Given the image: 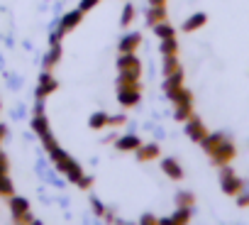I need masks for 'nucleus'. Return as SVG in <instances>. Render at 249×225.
Wrapping results in <instances>:
<instances>
[{"instance_id": "4468645a", "label": "nucleus", "mask_w": 249, "mask_h": 225, "mask_svg": "<svg viewBox=\"0 0 249 225\" xmlns=\"http://www.w3.org/2000/svg\"><path fill=\"white\" fill-rule=\"evenodd\" d=\"M161 18H164V8H161V5H157V8H152V10L147 13V20H149L152 25H157Z\"/></svg>"}, {"instance_id": "aec40b11", "label": "nucleus", "mask_w": 249, "mask_h": 225, "mask_svg": "<svg viewBox=\"0 0 249 225\" xmlns=\"http://www.w3.org/2000/svg\"><path fill=\"white\" fill-rule=\"evenodd\" d=\"M135 18V8L132 5H127L124 8V15H122V25H130V20Z\"/></svg>"}, {"instance_id": "20e7f679", "label": "nucleus", "mask_w": 249, "mask_h": 225, "mask_svg": "<svg viewBox=\"0 0 249 225\" xmlns=\"http://www.w3.org/2000/svg\"><path fill=\"white\" fill-rule=\"evenodd\" d=\"M222 191H225V193H239V191H242V181L234 179L230 169L222 171Z\"/></svg>"}, {"instance_id": "a211bd4d", "label": "nucleus", "mask_w": 249, "mask_h": 225, "mask_svg": "<svg viewBox=\"0 0 249 225\" xmlns=\"http://www.w3.org/2000/svg\"><path fill=\"white\" fill-rule=\"evenodd\" d=\"M154 32H157L161 39H169V37H174V30H171L169 25H157V27H154Z\"/></svg>"}, {"instance_id": "412c9836", "label": "nucleus", "mask_w": 249, "mask_h": 225, "mask_svg": "<svg viewBox=\"0 0 249 225\" xmlns=\"http://www.w3.org/2000/svg\"><path fill=\"white\" fill-rule=\"evenodd\" d=\"M178 201H181V206H188V201H193V196L191 193H178Z\"/></svg>"}, {"instance_id": "7ed1b4c3", "label": "nucleus", "mask_w": 249, "mask_h": 225, "mask_svg": "<svg viewBox=\"0 0 249 225\" xmlns=\"http://www.w3.org/2000/svg\"><path fill=\"white\" fill-rule=\"evenodd\" d=\"M210 154L215 157V162H217V164H225V162H230V159L234 157V147H232L230 142H225V140H222V142L210 152Z\"/></svg>"}, {"instance_id": "1a4fd4ad", "label": "nucleus", "mask_w": 249, "mask_h": 225, "mask_svg": "<svg viewBox=\"0 0 249 225\" xmlns=\"http://www.w3.org/2000/svg\"><path fill=\"white\" fill-rule=\"evenodd\" d=\"M137 44H140V35L135 32V35H130V37H124V39H122V44H120V49H122L124 54H130V52H132V49H135Z\"/></svg>"}, {"instance_id": "0eeeda50", "label": "nucleus", "mask_w": 249, "mask_h": 225, "mask_svg": "<svg viewBox=\"0 0 249 225\" xmlns=\"http://www.w3.org/2000/svg\"><path fill=\"white\" fill-rule=\"evenodd\" d=\"M56 88V81L49 76V74H42V78H39V91H37V95H47V93H52Z\"/></svg>"}, {"instance_id": "5701e85b", "label": "nucleus", "mask_w": 249, "mask_h": 225, "mask_svg": "<svg viewBox=\"0 0 249 225\" xmlns=\"http://www.w3.org/2000/svg\"><path fill=\"white\" fill-rule=\"evenodd\" d=\"M5 135H8V128H5V125H0V142H3Z\"/></svg>"}, {"instance_id": "f8f14e48", "label": "nucleus", "mask_w": 249, "mask_h": 225, "mask_svg": "<svg viewBox=\"0 0 249 225\" xmlns=\"http://www.w3.org/2000/svg\"><path fill=\"white\" fill-rule=\"evenodd\" d=\"M164 171H166L169 176H174V179H183V171L178 169V164H176L174 159H166V162H164Z\"/></svg>"}, {"instance_id": "b1692460", "label": "nucleus", "mask_w": 249, "mask_h": 225, "mask_svg": "<svg viewBox=\"0 0 249 225\" xmlns=\"http://www.w3.org/2000/svg\"><path fill=\"white\" fill-rule=\"evenodd\" d=\"M152 3H154V5H159V3H161V0H152Z\"/></svg>"}, {"instance_id": "f257e3e1", "label": "nucleus", "mask_w": 249, "mask_h": 225, "mask_svg": "<svg viewBox=\"0 0 249 225\" xmlns=\"http://www.w3.org/2000/svg\"><path fill=\"white\" fill-rule=\"evenodd\" d=\"M120 71H122L124 76H130V78L137 81V76H140V61H137L132 54H124V56L120 59Z\"/></svg>"}, {"instance_id": "6e6552de", "label": "nucleus", "mask_w": 249, "mask_h": 225, "mask_svg": "<svg viewBox=\"0 0 249 225\" xmlns=\"http://www.w3.org/2000/svg\"><path fill=\"white\" fill-rule=\"evenodd\" d=\"M186 132H188V137H193V140H203V137H205V128H203L198 120H188Z\"/></svg>"}, {"instance_id": "ddd939ff", "label": "nucleus", "mask_w": 249, "mask_h": 225, "mask_svg": "<svg viewBox=\"0 0 249 225\" xmlns=\"http://www.w3.org/2000/svg\"><path fill=\"white\" fill-rule=\"evenodd\" d=\"M32 128H35V130H37L39 135H44V132H49V130H47V118L42 115V112H39V115H37V118L32 120Z\"/></svg>"}, {"instance_id": "423d86ee", "label": "nucleus", "mask_w": 249, "mask_h": 225, "mask_svg": "<svg viewBox=\"0 0 249 225\" xmlns=\"http://www.w3.org/2000/svg\"><path fill=\"white\" fill-rule=\"evenodd\" d=\"M81 15H83V10H76V13H69V15L64 18V22H61V35H64V32H69V30H73V27L78 25V20H81Z\"/></svg>"}, {"instance_id": "4be33fe9", "label": "nucleus", "mask_w": 249, "mask_h": 225, "mask_svg": "<svg viewBox=\"0 0 249 225\" xmlns=\"http://www.w3.org/2000/svg\"><path fill=\"white\" fill-rule=\"evenodd\" d=\"M95 3H98V0H83V3H81V10H90Z\"/></svg>"}, {"instance_id": "6ab92c4d", "label": "nucleus", "mask_w": 249, "mask_h": 225, "mask_svg": "<svg viewBox=\"0 0 249 225\" xmlns=\"http://www.w3.org/2000/svg\"><path fill=\"white\" fill-rule=\"evenodd\" d=\"M161 49H164V54H176V42H174V37H169V39H164V44H161Z\"/></svg>"}, {"instance_id": "2eb2a0df", "label": "nucleus", "mask_w": 249, "mask_h": 225, "mask_svg": "<svg viewBox=\"0 0 249 225\" xmlns=\"http://www.w3.org/2000/svg\"><path fill=\"white\" fill-rule=\"evenodd\" d=\"M157 154H159V147H157V145H147V147L140 150V159H152V157H157Z\"/></svg>"}, {"instance_id": "9d476101", "label": "nucleus", "mask_w": 249, "mask_h": 225, "mask_svg": "<svg viewBox=\"0 0 249 225\" xmlns=\"http://www.w3.org/2000/svg\"><path fill=\"white\" fill-rule=\"evenodd\" d=\"M117 147L124 150V152H127V150H137V147H140V140H137L135 135H127V137H122V140L117 142Z\"/></svg>"}, {"instance_id": "9b49d317", "label": "nucleus", "mask_w": 249, "mask_h": 225, "mask_svg": "<svg viewBox=\"0 0 249 225\" xmlns=\"http://www.w3.org/2000/svg\"><path fill=\"white\" fill-rule=\"evenodd\" d=\"M205 20H208V18H205L203 13H200V15H193L191 20H186V25H183V30H186V32H191V30H198L200 25H205Z\"/></svg>"}, {"instance_id": "f3484780", "label": "nucleus", "mask_w": 249, "mask_h": 225, "mask_svg": "<svg viewBox=\"0 0 249 225\" xmlns=\"http://www.w3.org/2000/svg\"><path fill=\"white\" fill-rule=\"evenodd\" d=\"M0 193H3V196H10V193H13V184H10L8 174L0 176Z\"/></svg>"}, {"instance_id": "39448f33", "label": "nucleus", "mask_w": 249, "mask_h": 225, "mask_svg": "<svg viewBox=\"0 0 249 225\" xmlns=\"http://www.w3.org/2000/svg\"><path fill=\"white\" fill-rule=\"evenodd\" d=\"M137 100H140V91H137V86L120 88V103H122V105H135Z\"/></svg>"}, {"instance_id": "dca6fc26", "label": "nucleus", "mask_w": 249, "mask_h": 225, "mask_svg": "<svg viewBox=\"0 0 249 225\" xmlns=\"http://www.w3.org/2000/svg\"><path fill=\"white\" fill-rule=\"evenodd\" d=\"M107 125V115L105 112H95V115L90 118V128H105Z\"/></svg>"}, {"instance_id": "f03ea898", "label": "nucleus", "mask_w": 249, "mask_h": 225, "mask_svg": "<svg viewBox=\"0 0 249 225\" xmlns=\"http://www.w3.org/2000/svg\"><path fill=\"white\" fill-rule=\"evenodd\" d=\"M10 210H13V218H15V220H32L30 213H27V210H30V203H27L25 198H18V196H15V198L10 201Z\"/></svg>"}]
</instances>
